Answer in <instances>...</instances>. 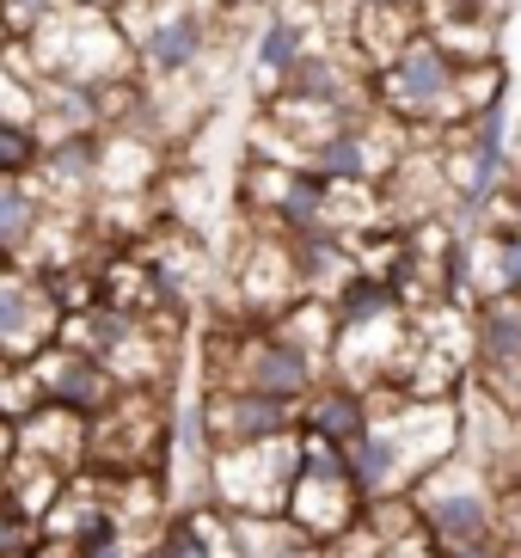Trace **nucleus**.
<instances>
[{"label":"nucleus","mask_w":521,"mask_h":558,"mask_svg":"<svg viewBox=\"0 0 521 558\" xmlns=\"http://www.w3.org/2000/svg\"><path fill=\"white\" fill-rule=\"evenodd\" d=\"M25 50H32V68L44 81H74V86H93V93L135 74V50L123 25H117V13H93V7H74V0H62L25 37Z\"/></svg>","instance_id":"obj_1"},{"label":"nucleus","mask_w":521,"mask_h":558,"mask_svg":"<svg viewBox=\"0 0 521 558\" xmlns=\"http://www.w3.org/2000/svg\"><path fill=\"white\" fill-rule=\"evenodd\" d=\"M411 509H417V527H424L441 553H460V546H478V541H504V492H497V478L473 454L441 460L436 473L417 478L411 485Z\"/></svg>","instance_id":"obj_2"},{"label":"nucleus","mask_w":521,"mask_h":558,"mask_svg":"<svg viewBox=\"0 0 521 558\" xmlns=\"http://www.w3.org/2000/svg\"><path fill=\"white\" fill-rule=\"evenodd\" d=\"M460 68L467 62L448 56L436 37L424 32L417 44H405V50L375 74V105L387 117H399L405 130H417V135L455 130V123H467V105H460Z\"/></svg>","instance_id":"obj_3"},{"label":"nucleus","mask_w":521,"mask_h":558,"mask_svg":"<svg viewBox=\"0 0 521 558\" xmlns=\"http://www.w3.org/2000/svg\"><path fill=\"white\" fill-rule=\"evenodd\" d=\"M301 473V424L264 442L215 448L209 454V504H221L228 515H282L289 485Z\"/></svg>","instance_id":"obj_4"},{"label":"nucleus","mask_w":521,"mask_h":558,"mask_svg":"<svg viewBox=\"0 0 521 558\" xmlns=\"http://www.w3.org/2000/svg\"><path fill=\"white\" fill-rule=\"evenodd\" d=\"M362 509H368V497H362L350 460H301L282 515H289L313 546H331V541H350L362 527Z\"/></svg>","instance_id":"obj_5"},{"label":"nucleus","mask_w":521,"mask_h":558,"mask_svg":"<svg viewBox=\"0 0 521 558\" xmlns=\"http://www.w3.org/2000/svg\"><path fill=\"white\" fill-rule=\"evenodd\" d=\"M62 338V301L44 270L7 264L0 270V362H37Z\"/></svg>","instance_id":"obj_6"},{"label":"nucleus","mask_w":521,"mask_h":558,"mask_svg":"<svg viewBox=\"0 0 521 558\" xmlns=\"http://www.w3.org/2000/svg\"><path fill=\"white\" fill-rule=\"evenodd\" d=\"M196 411H203L209 448L264 442V436H282L301 424V399L252 393V387H196Z\"/></svg>","instance_id":"obj_7"},{"label":"nucleus","mask_w":521,"mask_h":558,"mask_svg":"<svg viewBox=\"0 0 521 558\" xmlns=\"http://www.w3.org/2000/svg\"><path fill=\"white\" fill-rule=\"evenodd\" d=\"M313 32L301 25V19L277 13V7H264L258 25H252V37H245L240 50V68H245V86H252V99L270 105L282 93V86L294 81V68H301V56H307Z\"/></svg>","instance_id":"obj_8"},{"label":"nucleus","mask_w":521,"mask_h":558,"mask_svg":"<svg viewBox=\"0 0 521 558\" xmlns=\"http://www.w3.org/2000/svg\"><path fill=\"white\" fill-rule=\"evenodd\" d=\"M32 368H37V380H44L49 405H68V411H81V417H98V411L123 393V380H117L93 350H74V344H49Z\"/></svg>","instance_id":"obj_9"},{"label":"nucleus","mask_w":521,"mask_h":558,"mask_svg":"<svg viewBox=\"0 0 521 558\" xmlns=\"http://www.w3.org/2000/svg\"><path fill=\"white\" fill-rule=\"evenodd\" d=\"M343 37H350L356 62L368 68V74H380L405 44L424 37V0H356V7H350V32Z\"/></svg>","instance_id":"obj_10"},{"label":"nucleus","mask_w":521,"mask_h":558,"mask_svg":"<svg viewBox=\"0 0 521 558\" xmlns=\"http://www.w3.org/2000/svg\"><path fill=\"white\" fill-rule=\"evenodd\" d=\"M13 454H32V460H44V466H56V473L74 478L86 466V417L68 411V405L32 411V417L13 429Z\"/></svg>","instance_id":"obj_11"},{"label":"nucleus","mask_w":521,"mask_h":558,"mask_svg":"<svg viewBox=\"0 0 521 558\" xmlns=\"http://www.w3.org/2000/svg\"><path fill=\"white\" fill-rule=\"evenodd\" d=\"M368 424H375V399L362 393V387H343V380H319L307 399H301V429H313V436H326V442H338L343 454L368 436Z\"/></svg>","instance_id":"obj_12"},{"label":"nucleus","mask_w":521,"mask_h":558,"mask_svg":"<svg viewBox=\"0 0 521 558\" xmlns=\"http://www.w3.org/2000/svg\"><path fill=\"white\" fill-rule=\"evenodd\" d=\"M44 221H49L44 191H37L32 179H7V172H0V252H7V264L32 258Z\"/></svg>","instance_id":"obj_13"},{"label":"nucleus","mask_w":521,"mask_h":558,"mask_svg":"<svg viewBox=\"0 0 521 558\" xmlns=\"http://www.w3.org/2000/svg\"><path fill=\"white\" fill-rule=\"evenodd\" d=\"M62 485H68V473H56V466H44L32 454H7V504L19 515L44 522L49 509H56V497H62Z\"/></svg>","instance_id":"obj_14"},{"label":"nucleus","mask_w":521,"mask_h":558,"mask_svg":"<svg viewBox=\"0 0 521 558\" xmlns=\"http://www.w3.org/2000/svg\"><path fill=\"white\" fill-rule=\"evenodd\" d=\"M44 405H49V393H44V380H37L32 362H7V368H0V417L19 429L32 411H44Z\"/></svg>","instance_id":"obj_15"},{"label":"nucleus","mask_w":521,"mask_h":558,"mask_svg":"<svg viewBox=\"0 0 521 558\" xmlns=\"http://www.w3.org/2000/svg\"><path fill=\"white\" fill-rule=\"evenodd\" d=\"M37 160H44L37 130H25V123H0V172H7V179H32Z\"/></svg>","instance_id":"obj_16"},{"label":"nucleus","mask_w":521,"mask_h":558,"mask_svg":"<svg viewBox=\"0 0 521 558\" xmlns=\"http://www.w3.org/2000/svg\"><path fill=\"white\" fill-rule=\"evenodd\" d=\"M32 546H37V522L19 515V509L0 497V558H32Z\"/></svg>","instance_id":"obj_17"},{"label":"nucleus","mask_w":521,"mask_h":558,"mask_svg":"<svg viewBox=\"0 0 521 558\" xmlns=\"http://www.w3.org/2000/svg\"><path fill=\"white\" fill-rule=\"evenodd\" d=\"M221 7H228V13H264L270 0H221Z\"/></svg>","instance_id":"obj_18"},{"label":"nucleus","mask_w":521,"mask_h":558,"mask_svg":"<svg viewBox=\"0 0 521 558\" xmlns=\"http://www.w3.org/2000/svg\"><path fill=\"white\" fill-rule=\"evenodd\" d=\"M13 454V424H7V417H0V460Z\"/></svg>","instance_id":"obj_19"},{"label":"nucleus","mask_w":521,"mask_h":558,"mask_svg":"<svg viewBox=\"0 0 521 558\" xmlns=\"http://www.w3.org/2000/svg\"><path fill=\"white\" fill-rule=\"evenodd\" d=\"M74 7H93V13H117L123 0H74Z\"/></svg>","instance_id":"obj_20"},{"label":"nucleus","mask_w":521,"mask_h":558,"mask_svg":"<svg viewBox=\"0 0 521 558\" xmlns=\"http://www.w3.org/2000/svg\"><path fill=\"white\" fill-rule=\"evenodd\" d=\"M516 179H521V123H516Z\"/></svg>","instance_id":"obj_21"},{"label":"nucleus","mask_w":521,"mask_h":558,"mask_svg":"<svg viewBox=\"0 0 521 558\" xmlns=\"http://www.w3.org/2000/svg\"><path fill=\"white\" fill-rule=\"evenodd\" d=\"M0 270H7V252H0Z\"/></svg>","instance_id":"obj_22"}]
</instances>
